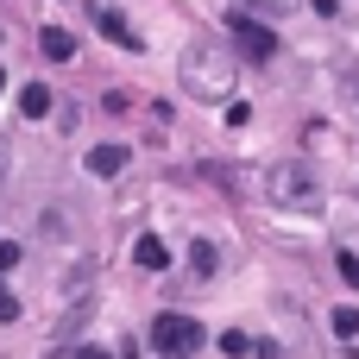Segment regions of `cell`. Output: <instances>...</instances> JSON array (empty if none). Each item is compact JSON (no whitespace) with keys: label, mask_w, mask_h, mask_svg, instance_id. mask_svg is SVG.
Instances as JSON below:
<instances>
[{"label":"cell","mask_w":359,"mask_h":359,"mask_svg":"<svg viewBox=\"0 0 359 359\" xmlns=\"http://www.w3.org/2000/svg\"><path fill=\"white\" fill-rule=\"evenodd\" d=\"M0 322H19V297H13L6 284H0Z\"/></svg>","instance_id":"15"},{"label":"cell","mask_w":359,"mask_h":359,"mask_svg":"<svg viewBox=\"0 0 359 359\" xmlns=\"http://www.w3.org/2000/svg\"><path fill=\"white\" fill-rule=\"evenodd\" d=\"M0 88H6V69H0Z\"/></svg>","instance_id":"20"},{"label":"cell","mask_w":359,"mask_h":359,"mask_svg":"<svg viewBox=\"0 0 359 359\" xmlns=\"http://www.w3.org/2000/svg\"><path fill=\"white\" fill-rule=\"evenodd\" d=\"M183 88L189 95H202V101H221V95H233V69H240V57L233 50H221V44H208V38H196L189 50H183Z\"/></svg>","instance_id":"1"},{"label":"cell","mask_w":359,"mask_h":359,"mask_svg":"<svg viewBox=\"0 0 359 359\" xmlns=\"http://www.w3.org/2000/svg\"><path fill=\"white\" fill-rule=\"evenodd\" d=\"M221 353L246 359V353H252V334H240V328H227V334H221Z\"/></svg>","instance_id":"11"},{"label":"cell","mask_w":359,"mask_h":359,"mask_svg":"<svg viewBox=\"0 0 359 359\" xmlns=\"http://www.w3.org/2000/svg\"><path fill=\"white\" fill-rule=\"evenodd\" d=\"M202 341H208V328H202L196 316H158V322H151V347H158L164 359L202 353Z\"/></svg>","instance_id":"3"},{"label":"cell","mask_w":359,"mask_h":359,"mask_svg":"<svg viewBox=\"0 0 359 359\" xmlns=\"http://www.w3.org/2000/svg\"><path fill=\"white\" fill-rule=\"evenodd\" d=\"M126 158H133L126 145H95V151H88V170H95V177H120Z\"/></svg>","instance_id":"8"},{"label":"cell","mask_w":359,"mask_h":359,"mask_svg":"<svg viewBox=\"0 0 359 359\" xmlns=\"http://www.w3.org/2000/svg\"><path fill=\"white\" fill-rule=\"evenodd\" d=\"M19 259H25V252H19V246H13V240H0V278H6V271H13V265H19Z\"/></svg>","instance_id":"14"},{"label":"cell","mask_w":359,"mask_h":359,"mask_svg":"<svg viewBox=\"0 0 359 359\" xmlns=\"http://www.w3.org/2000/svg\"><path fill=\"white\" fill-rule=\"evenodd\" d=\"M19 114H25V120H44V114H50V88H44V82H25V88H19Z\"/></svg>","instance_id":"9"},{"label":"cell","mask_w":359,"mask_h":359,"mask_svg":"<svg viewBox=\"0 0 359 359\" xmlns=\"http://www.w3.org/2000/svg\"><path fill=\"white\" fill-rule=\"evenodd\" d=\"M233 50H240V57H252V63H271V57H278V32H271L265 19L233 13Z\"/></svg>","instance_id":"4"},{"label":"cell","mask_w":359,"mask_h":359,"mask_svg":"<svg viewBox=\"0 0 359 359\" xmlns=\"http://www.w3.org/2000/svg\"><path fill=\"white\" fill-rule=\"evenodd\" d=\"M133 259H139V271H164V265H170V246H164L158 233H139V240H133Z\"/></svg>","instance_id":"6"},{"label":"cell","mask_w":359,"mask_h":359,"mask_svg":"<svg viewBox=\"0 0 359 359\" xmlns=\"http://www.w3.org/2000/svg\"><path fill=\"white\" fill-rule=\"evenodd\" d=\"M38 50H44L50 63H69V57H76V38H69L63 25H44V32H38Z\"/></svg>","instance_id":"7"},{"label":"cell","mask_w":359,"mask_h":359,"mask_svg":"<svg viewBox=\"0 0 359 359\" xmlns=\"http://www.w3.org/2000/svg\"><path fill=\"white\" fill-rule=\"evenodd\" d=\"M0 177H6V158H0Z\"/></svg>","instance_id":"21"},{"label":"cell","mask_w":359,"mask_h":359,"mask_svg":"<svg viewBox=\"0 0 359 359\" xmlns=\"http://www.w3.org/2000/svg\"><path fill=\"white\" fill-rule=\"evenodd\" d=\"M334 334L353 341V334H359V309H334Z\"/></svg>","instance_id":"13"},{"label":"cell","mask_w":359,"mask_h":359,"mask_svg":"<svg viewBox=\"0 0 359 359\" xmlns=\"http://www.w3.org/2000/svg\"><path fill=\"white\" fill-rule=\"evenodd\" d=\"M334 271L347 278V290H359V252H334Z\"/></svg>","instance_id":"12"},{"label":"cell","mask_w":359,"mask_h":359,"mask_svg":"<svg viewBox=\"0 0 359 359\" xmlns=\"http://www.w3.org/2000/svg\"><path fill=\"white\" fill-rule=\"evenodd\" d=\"M252 353L259 359H284V347H278V341H252Z\"/></svg>","instance_id":"16"},{"label":"cell","mask_w":359,"mask_h":359,"mask_svg":"<svg viewBox=\"0 0 359 359\" xmlns=\"http://www.w3.org/2000/svg\"><path fill=\"white\" fill-rule=\"evenodd\" d=\"M309 6H316L322 19H334V13H341V0H309Z\"/></svg>","instance_id":"17"},{"label":"cell","mask_w":359,"mask_h":359,"mask_svg":"<svg viewBox=\"0 0 359 359\" xmlns=\"http://www.w3.org/2000/svg\"><path fill=\"white\" fill-rule=\"evenodd\" d=\"M189 265H196V278H215V265H221L215 240H196V246H189Z\"/></svg>","instance_id":"10"},{"label":"cell","mask_w":359,"mask_h":359,"mask_svg":"<svg viewBox=\"0 0 359 359\" xmlns=\"http://www.w3.org/2000/svg\"><path fill=\"white\" fill-rule=\"evenodd\" d=\"M76 359H114L107 347H76Z\"/></svg>","instance_id":"18"},{"label":"cell","mask_w":359,"mask_h":359,"mask_svg":"<svg viewBox=\"0 0 359 359\" xmlns=\"http://www.w3.org/2000/svg\"><path fill=\"white\" fill-rule=\"evenodd\" d=\"M265 6H271V13H284V6H297V0H265Z\"/></svg>","instance_id":"19"},{"label":"cell","mask_w":359,"mask_h":359,"mask_svg":"<svg viewBox=\"0 0 359 359\" xmlns=\"http://www.w3.org/2000/svg\"><path fill=\"white\" fill-rule=\"evenodd\" d=\"M353 95H359V76H353Z\"/></svg>","instance_id":"22"},{"label":"cell","mask_w":359,"mask_h":359,"mask_svg":"<svg viewBox=\"0 0 359 359\" xmlns=\"http://www.w3.org/2000/svg\"><path fill=\"white\" fill-rule=\"evenodd\" d=\"M265 196H271V208H284V215H316V208H322V183H316V170H309L303 158H278V164L265 170Z\"/></svg>","instance_id":"2"},{"label":"cell","mask_w":359,"mask_h":359,"mask_svg":"<svg viewBox=\"0 0 359 359\" xmlns=\"http://www.w3.org/2000/svg\"><path fill=\"white\" fill-rule=\"evenodd\" d=\"M95 25H101V32L114 38V44H126V50H139V32L126 25V13H120V6H95Z\"/></svg>","instance_id":"5"}]
</instances>
